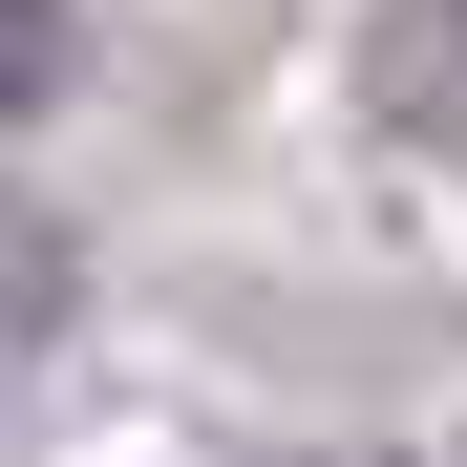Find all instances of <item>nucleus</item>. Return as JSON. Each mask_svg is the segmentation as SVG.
<instances>
[{"label": "nucleus", "instance_id": "1", "mask_svg": "<svg viewBox=\"0 0 467 467\" xmlns=\"http://www.w3.org/2000/svg\"><path fill=\"white\" fill-rule=\"evenodd\" d=\"M43 86H64V0H0V128H22Z\"/></svg>", "mask_w": 467, "mask_h": 467}]
</instances>
